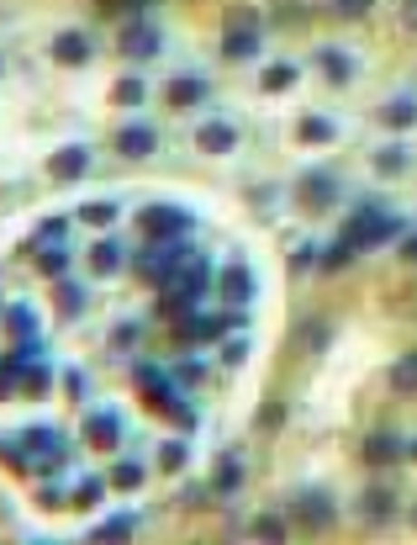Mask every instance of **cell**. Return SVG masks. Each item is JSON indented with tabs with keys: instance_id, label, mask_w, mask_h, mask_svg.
Returning a JSON list of instances; mask_svg holds the SVG:
<instances>
[{
	"instance_id": "obj_13",
	"label": "cell",
	"mask_w": 417,
	"mask_h": 545,
	"mask_svg": "<svg viewBox=\"0 0 417 545\" xmlns=\"http://www.w3.org/2000/svg\"><path fill=\"white\" fill-rule=\"evenodd\" d=\"M402 455H407V440H402L396 429H375V434L364 440V461H370V466H396Z\"/></svg>"
},
{
	"instance_id": "obj_56",
	"label": "cell",
	"mask_w": 417,
	"mask_h": 545,
	"mask_svg": "<svg viewBox=\"0 0 417 545\" xmlns=\"http://www.w3.org/2000/svg\"><path fill=\"white\" fill-rule=\"evenodd\" d=\"M412 524H417V509H412Z\"/></svg>"
},
{
	"instance_id": "obj_45",
	"label": "cell",
	"mask_w": 417,
	"mask_h": 545,
	"mask_svg": "<svg viewBox=\"0 0 417 545\" xmlns=\"http://www.w3.org/2000/svg\"><path fill=\"white\" fill-rule=\"evenodd\" d=\"M248 344H254L248 333H233V339H228V350H222V361H228V365H243V361H248Z\"/></svg>"
},
{
	"instance_id": "obj_10",
	"label": "cell",
	"mask_w": 417,
	"mask_h": 545,
	"mask_svg": "<svg viewBox=\"0 0 417 545\" xmlns=\"http://www.w3.org/2000/svg\"><path fill=\"white\" fill-rule=\"evenodd\" d=\"M217 286H222V302L233 307V312H243V307L254 302V271H248L243 260H233V265H222V275H217Z\"/></svg>"
},
{
	"instance_id": "obj_38",
	"label": "cell",
	"mask_w": 417,
	"mask_h": 545,
	"mask_svg": "<svg viewBox=\"0 0 417 545\" xmlns=\"http://www.w3.org/2000/svg\"><path fill=\"white\" fill-rule=\"evenodd\" d=\"M296 74H301L296 64H269L259 85H265V91H286V85H296Z\"/></svg>"
},
{
	"instance_id": "obj_11",
	"label": "cell",
	"mask_w": 417,
	"mask_h": 545,
	"mask_svg": "<svg viewBox=\"0 0 417 545\" xmlns=\"http://www.w3.org/2000/svg\"><path fill=\"white\" fill-rule=\"evenodd\" d=\"M85 440L95 445V451H117V445H121V413H117V408L90 413V419H85Z\"/></svg>"
},
{
	"instance_id": "obj_4",
	"label": "cell",
	"mask_w": 417,
	"mask_h": 545,
	"mask_svg": "<svg viewBox=\"0 0 417 545\" xmlns=\"http://www.w3.org/2000/svg\"><path fill=\"white\" fill-rule=\"evenodd\" d=\"M138 228H143L149 239H185V233L196 228V213L179 207V202H149V207L138 213Z\"/></svg>"
},
{
	"instance_id": "obj_6",
	"label": "cell",
	"mask_w": 417,
	"mask_h": 545,
	"mask_svg": "<svg viewBox=\"0 0 417 545\" xmlns=\"http://www.w3.org/2000/svg\"><path fill=\"white\" fill-rule=\"evenodd\" d=\"M338 196H344V181H338L333 170H301L296 175V202L301 207L328 213V207H338Z\"/></svg>"
},
{
	"instance_id": "obj_39",
	"label": "cell",
	"mask_w": 417,
	"mask_h": 545,
	"mask_svg": "<svg viewBox=\"0 0 417 545\" xmlns=\"http://www.w3.org/2000/svg\"><path fill=\"white\" fill-rule=\"evenodd\" d=\"M185 461H190L185 440H164V445H159V466H164V471H185Z\"/></svg>"
},
{
	"instance_id": "obj_41",
	"label": "cell",
	"mask_w": 417,
	"mask_h": 545,
	"mask_svg": "<svg viewBox=\"0 0 417 545\" xmlns=\"http://www.w3.org/2000/svg\"><path fill=\"white\" fill-rule=\"evenodd\" d=\"M370 5H375V0H333V16H338V22H364Z\"/></svg>"
},
{
	"instance_id": "obj_27",
	"label": "cell",
	"mask_w": 417,
	"mask_h": 545,
	"mask_svg": "<svg viewBox=\"0 0 417 545\" xmlns=\"http://www.w3.org/2000/svg\"><path fill=\"white\" fill-rule=\"evenodd\" d=\"M207 95V85L196 80V74H179V80H170V106H196Z\"/></svg>"
},
{
	"instance_id": "obj_31",
	"label": "cell",
	"mask_w": 417,
	"mask_h": 545,
	"mask_svg": "<svg viewBox=\"0 0 417 545\" xmlns=\"http://www.w3.org/2000/svg\"><path fill=\"white\" fill-rule=\"evenodd\" d=\"M296 339L317 355V350H328V339H333V323H323V318H312V323H301L296 329Z\"/></svg>"
},
{
	"instance_id": "obj_51",
	"label": "cell",
	"mask_w": 417,
	"mask_h": 545,
	"mask_svg": "<svg viewBox=\"0 0 417 545\" xmlns=\"http://www.w3.org/2000/svg\"><path fill=\"white\" fill-rule=\"evenodd\" d=\"M37 498H43V503H63V487L59 482H43V487H37Z\"/></svg>"
},
{
	"instance_id": "obj_20",
	"label": "cell",
	"mask_w": 417,
	"mask_h": 545,
	"mask_svg": "<svg viewBox=\"0 0 417 545\" xmlns=\"http://www.w3.org/2000/svg\"><path fill=\"white\" fill-rule=\"evenodd\" d=\"M296 138H301V144H333V138H338V122L323 117V112H312V117H301Z\"/></svg>"
},
{
	"instance_id": "obj_14",
	"label": "cell",
	"mask_w": 417,
	"mask_h": 545,
	"mask_svg": "<svg viewBox=\"0 0 417 545\" xmlns=\"http://www.w3.org/2000/svg\"><path fill=\"white\" fill-rule=\"evenodd\" d=\"M85 170H90V149H85V144H63V149L48 159V175H53V181H63V185L80 181Z\"/></svg>"
},
{
	"instance_id": "obj_1",
	"label": "cell",
	"mask_w": 417,
	"mask_h": 545,
	"mask_svg": "<svg viewBox=\"0 0 417 545\" xmlns=\"http://www.w3.org/2000/svg\"><path fill=\"white\" fill-rule=\"evenodd\" d=\"M402 233H407V223L391 217V213H375V207H359V213L349 217V228H344V239L354 243L359 254H364V249H381V243H396Z\"/></svg>"
},
{
	"instance_id": "obj_47",
	"label": "cell",
	"mask_w": 417,
	"mask_h": 545,
	"mask_svg": "<svg viewBox=\"0 0 417 545\" xmlns=\"http://www.w3.org/2000/svg\"><path fill=\"white\" fill-rule=\"evenodd\" d=\"M286 424V408H280V402H265V408H259V429H280Z\"/></svg>"
},
{
	"instance_id": "obj_8",
	"label": "cell",
	"mask_w": 417,
	"mask_h": 545,
	"mask_svg": "<svg viewBox=\"0 0 417 545\" xmlns=\"http://www.w3.org/2000/svg\"><path fill=\"white\" fill-rule=\"evenodd\" d=\"M243 318H217V312H185L175 323L179 344H211V339H222L228 329H238Z\"/></svg>"
},
{
	"instance_id": "obj_16",
	"label": "cell",
	"mask_w": 417,
	"mask_h": 545,
	"mask_svg": "<svg viewBox=\"0 0 417 545\" xmlns=\"http://www.w3.org/2000/svg\"><path fill=\"white\" fill-rule=\"evenodd\" d=\"M117 149L127 154V159H149V154L159 149V133H153L149 122H127L117 133Z\"/></svg>"
},
{
	"instance_id": "obj_7",
	"label": "cell",
	"mask_w": 417,
	"mask_h": 545,
	"mask_svg": "<svg viewBox=\"0 0 417 545\" xmlns=\"http://www.w3.org/2000/svg\"><path fill=\"white\" fill-rule=\"evenodd\" d=\"M291 514H296V524H306V530H333L338 503H333V492H323V487H301L296 498H291Z\"/></svg>"
},
{
	"instance_id": "obj_18",
	"label": "cell",
	"mask_w": 417,
	"mask_h": 545,
	"mask_svg": "<svg viewBox=\"0 0 417 545\" xmlns=\"http://www.w3.org/2000/svg\"><path fill=\"white\" fill-rule=\"evenodd\" d=\"M196 144H201V154H233L238 149V127L233 122H207L196 133Z\"/></svg>"
},
{
	"instance_id": "obj_34",
	"label": "cell",
	"mask_w": 417,
	"mask_h": 545,
	"mask_svg": "<svg viewBox=\"0 0 417 545\" xmlns=\"http://www.w3.org/2000/svg\"><path fill=\"white\" fill-rule=\"evenodd\" d=\"M74 217H85L90 228H112V223H117V202H85Z\"/></svg>"
},
{
	"instance_id": "obj_48",
	"label": "cell",
	"mask_w": 417,
	"mask_h": 545,
	"mask_svg": "<svg viewBox=\"0 0 417 545\" xmlns=\"http://www.w3.org/2000/svg\"><path fill=\"white\" fill-rule=\"evenodd\" d=\"M63 392H69V397H85V371H80V365H69V371H63Z\"/></svg>"
},
{
	"instance_id": "obj_22",
	"label": "cell",
	"mask_w": 417,
	"mask_h": 545,
	"mask_svg": "<svg viewBox=\"0 0 417 545\" xmlns=\"http://www.w3.org/2000/svg\"><path fill=\"white\" fill-rule=\"evenodd\" d=\"M381 122H386V127H396V133H407V127L417 122V101H412V95H396V101H386V106H381Z\"/></svg>"
},
{
	"instance_id": "obj_12",
	"label": "cell",
	"mask_w": 417,
	"mask_h": 545,
	"mask_svg": "<svg viewBox=\"0 0 417 545\" xmlns=\"http://www.w3.org/2000/svg\"><path fill=\"white\" fill-rule=\"evenodd\" d=\"M159 43H164V37H159V27H153V22H143V16H132V22L121 27V48H127L132 59H153V54H159Z\"/></svg>"
},
{
	"instance_id": "obj_36",
	"label": "cell",
	"mask_w": 417,
	"mask_h": 545,
	"mask_svg": "<svg viewBox=\"0 0 417 545\" xmlns=\"http://www.w3.org/2000/svg\"><path fill=\"white\" fill-rule=\"evenodd\" d=\"M132 376H138V387H143V392H159V387H170V382H175L170 371H159V365H149V361L132 365Z\"/></svg>"
},
{
	"instance_id": "obj_44",
	"label": "cell",
	"mask_w": 417,
	"mask_h": 545,
	"mask_svg": "<svg viewBox=\"0 0 417 545\" xmlns=\"http://www.w3.org/2000/svg\"><path fill=\"white\" fill-rule=\"evenodd\" d=\"M16 392H22V371H16L11 361H0V402L16 397Z\"/></svg>"
},
{
	"instance_id": "obj_33",
	"label": "cell",
	"mask_w": 417,
	"mask_h": 545,
	"mask_svg": "<svg viewBox=\"0 0 417 545\" xmlns=\"http://www.w3.org/2000/svg\"><path fill=\"white\" fill-rule=\"evenodd\" d=\"M407 159H412V154L402 149V144H391V149H375V170H381V175H402Z\"/></svg>"
},
{
	"instance_id": "obj_30",
	"label": "cell",
	"mask_w": 417,
	"mask_h": 545,
	"mask_svg": "<svg viewBox=\"0 0 417 545\" xmlns=\"http://www.w3.org/2000/svg\"><path fill=\"white\" fill-rule=\"evenodd\" d=\"M37 271L48 275V281H59V275H69V254H63L59 243H48V249H37Z\"/></svg>"
},
{
	"instance_id": "obj_35",
	"label": "cell",
	"mask_w": 417,
	"mask_h": 545,
	"mask_svg": "<svg viewBox=\"0 0 417 545\" xmlns=\"http://www.w3.org/2000/svg\"><path fill=\"white\" fill-rule=\"evenodd\" d=\"M112 487H117V492L143 487V466H138V461H117V466H112Z\"/></svg>"
},
{
	"instance_id": "obj_2",
	"label": "cell",
	"mask_w": 417,
	"mask_h": 545,
	"mask_svg": "<svg viewBox=\"0 0 417 545\" xmlns=\"http://www.w3.org/2000/svg\"><path fill=\"white\" fill-rule=\"evenodd\" d=\"M222 54L238 64V59H254L259 54V11L254 5H228V16H222Z\"/></svg>"
},
{
	"instance_id": "obj_49",
	"label": "cell",
	"mask_w": 417,
	"mask_h": 545,
	"mask_svg": "<svg viewBox=\"0 0 417 545\" xmlns=\"http://www.w3.org/2000/svg\"><path fill=\"white\" fill-rule=\"evenodd\" d=\"M312 265H317V249H312V243H301L296 260H291V271H312Z\"/></svg>"
},
{
	"instance_id": "obj_26",
	"label": "cell",
	"mask_w": 417,
	"mask_h": 545,
	"mask_svg": "<svg viewBox=\"0 0 417 545\" xmlns=\"http://www.w3.org/2000/svg\"><path fill=\"white\" fill-rule=\"evenodd\" d=\"M391 392H396V397H412L417 392V350L391 365Z\"/></svg>"
},
{
	"instance_id": "obj_3",
	"label": "cell",
	"mask_w": 417,
	"mask_h": 545,
	"mask_svg": "<svg viewBox=\"0 0 417 545\" xmlns=\"http://www.w3.org/2000/svg\"><path fill=\"white\" fill-rule=\"evenodd\" d=\"M185 254H190V243L185 239H149V249L132 260V271L143 275L149 286H164V281L185 265Z\"/></svg>"
},
{
	"instance_id": "obj_42",
	"label": "cell",
	"mask_w": 417,
	"mask_h": 545,
	"mask_svg": "<svg viewBox=\"0 0 417 545\" xmlns=\"http://www.w3.org/2000/svg\"><path fill=\"white\" fill-rule=\"evenodd\" d=\"M63 228H69L63 217H48V223H43V228L32 233V249H48V243H63Z\"/></svg>"
},
{
	"instance_id": "obj_43",
	"label": "cell",
	"mask_w": 417,
	"mask_h": 545,
	"mask_svg": "<svg viewBox=\"0 0 417 545\" xmlns=\"http://www.w3.org/2000/svg\"><path fill=\"white\" fill-rule=\"evenodd\" d=\"M101 498H106V482H101V477H85V482L74 487V503H80V509H95Z\"/></svg>"
},
{
	"instance_id": "obj_40",
	"label": "cell",
	"mask_w": 417,
	"mask_h": 545,
	"mask_svg": "<svg viewBox=\"0 0 417 545\" xmlns=\"http://www.w3.org/2000/svg\"><path fill=\"white\" fill-rule=\"evenodd\" d=\"M254 540H286V519H280V514H259V519H254Z\"/></svg>"
},
{
	"instance_id": "obj_29",
	"label": "cell",
	"mask_w": 417,
	"mask_h": 545,
	"mask_svg": "<svg viewBox=\"0 0 417 545\" xmlns=\"http://www.w3.org/2000/svg\"><path fill=\"white\" fill-rule=\"evenodd\" d=\"M354 254H359V249L349 239H333L328 249H323V260H317V265H323V271H344V265H354Z\"/></svg>"
},
{
	"instance_id": "obj_28",
	"label": "cell",
	"mask_w": 417,
	"mask_h": 545,
	"mask_svg": "<svg viewBox=\"0 0 417 545\" xmlns=\"http://www.w3.org/2000/svg\"><path fill=\"white\" fill-rule=\"evenodd\" d=\"M132 530H138V514L127 509V514L106 519V524H95V530H90V540H121V535H132Z\"/></svg>"
},
{
	"instance_id": "obj_53",
	"label": "cell",
	"mask_w": 417,
	"mask_h": 545,
	"mask_svg": "<svg viewBox=\"0 0 417 545\" xmlns=\"http://www.w3.org/2000/svg\"><path fill=\"white\" fill-rule=\"evenodd\" d=\"M121 5H127V11H132V16H143V11H149V5H159V0H121Z\"/></svg>"
},
{
	"instance_id": "obj_32",
	"label": "cell",
	"mask_w": 417,
	"mask_h": 545,
	"mask_svg": "<svg viewBox=\"0 0 417 545\" xmlns=\"http://www.w3.org/2000/svg\"><path fill=\"white\" fill-rule=\"evenodd\" d=\"M48 387H53V371L48 365H22V392L27 397H43Z\"/></svg>"
},
{
	"instance_id": "obj_50",
	"label": "cell",
	"mask_w": 417,
	"mask_h": 545,
	"mask_svg": "<svg viewBox=\"0 0 417 545\" xmlns=\"http://www.w3.org/2000/svg\"><path fill=\"white\" fill-rule=\"evenodd\" d=\"M170 376H175V382H201V376H207V371H201V365H196V361H185V365H175V371H170Z\"/></svg>"
},
{
	"instance_id": "obj_25",
	"label": "cell",
	"mask_w": 417,
	"mask_h": 545,
	"mask_svg": "<svg viewBox=\"0 0 417 545\" xmlns=\"http://www.w3.org/2000/svg\"><path fill=\"white\" fill-rule=\"evenodd\" d=\"M5 329L16 333V344H22V339H37V312H32L27 302H11L5 307Z\"/></svg>"
},
{
	"instance_id": "obj_23",
	"label": "cell",
	"mask_w": 417,
	"mask_h": 545,
	"mask_svg": "<svg viewBox=\"0 0 417 545\" xmlns=\"http://www.w3.org/2000/svg\"><path fill=\"white\" fill-rule=\"evenodd\" d=\"M90 271H95V275H117L121 271V243L117 239L95 243V249H90Z\"/></svg>"
},
{
	"instance_id": "obj_21",
	"label": "cell",
	"mask_w": 417,
	"mask_h": 545,
	"mask_svg": "<svg viewBox=\"0 0 417 545\" xmlns=\"http://www.w3.org/2000/svg\"><path fill=\"white\" fill-rule=\"evenodd\" d=\"M243 487V455H222V466H217V477H211V492H222V498H228V492H238Z\"/></svg>"
},
{
	"instance_id": "obj_55",
	"label": "cell",
	"mask_w": 417,
	"mask_h": 545,
	"mask_svg": "<svg viewBox=\"0 0 417 545\" xmlns=\"http://www.w3.org/2000/svg\"><path fill=\"white\" fill-rule=\"evenodd\" d=\"M407 455H412V461H417V440H412V445H407Z\"/></svg>"
},
{
	"instance_id": "obj_19",
	"label": "cell",
	"mask_w": 417,
	"mask_h": 545,
	"mask_svg": "<svg viewBox=\"0 0 417 545\" xmlns=\"http://www.w3.org/2000/svg\"><path fill=\"white\" fill-rule=\"evenodd\" d=\"M53 297H59V312H63V318H80V312L90 307V292L80 286V281H69V275H59Z\"/></svg>"
},
{
	"instance_id": "obj_54",
	"label": "cell",
	"mask_w": 417,
	"mask_h": 545,
	"mask_svg": "<svg viewBox=\"0 0 417 545\" xmlns=\"http://www.w3.org/2000/svg\"><path fill=\"white\" fill-rule=\"evenodd\" d=\"M402 254H407V260H417V233H402Z\"/></svg>"
},
{
	"instance_id": "obj_37",
	"label": "cell",
	"mask_w": 417,
	"mask_h": 545,
	"mask_svg": "<svg viewBox=\"0 0 417 545\" xmlns=\"http://www.w3.org/2000/svg\"><path fill=\"white\" fill-rule=\"evenodd\" d=\"M112 95H117L121 106H138V101H143V95H149V85H143V80H138V74H121L117 85H112Z\"/></svg>"
},
{
	"instance_id": "obj_46",
	"label": "cell",
	"mask_w": 417,
	"mask_h": 545,
	"mask_svg": "<svg viewBox=\"0 0 417 545\" xmlns=\"http://www.w3.org/2000/svg\"><path fill=\"white\" fill-rule=\"evenodd\" d=\"M138 344V323H117L112 329V350H132Z\"/></svg>"
},
{
	"instance_id": "obj_9",
	"label": "cell",
	"mask_w": 417,
	"mask_h": 545,
	"mask_svg": "<svg viewBox=\"0 0 417 545\" xmlns=\"http://www.w3.org/2000/svg\"><path fill=\"white\" fill-rule=\"evenodd\" d=\"M164 286H170V292H185V297H196V302H201V297H207V286H211V260H207V254H185V265H179Z\"/></svg>"
},
{
	"instance_id": "obj_15",
	"label": "cell",
	"mask_w": 417,
	"mask_h": 545,
	"mask_svg": "<svg viewBox=\"0 0 417 545\" xmlns=\"http://www.w3.org/2000/svg\"><path fill=\"white\" fill-rule=\"evenodd\" d=\"M53 59L63 64V69H80V64H90V37L80 27H63L59 37H53Z\"/></svg>"
},
{
	"instance_id": "obj_52",
	"label": "cell",
	"mask_w": 417,
	"mask_h": 545,
	"mask_svg": "<svg viewBox=\"0 0 417 545\" xmlns=\"http://www.w3.org/2000/svg\"><path fill=\"white\" fill-rule=\"evenodd\" d=\"M402 27L417 32V0H402Z\"/></svg>"
},
{
	"instance_id": "obj_17",
	"label": "cell",
	"mask_w": 417,
	"mask_h": 545,
	"mask_svg": "<svg viewBox=\"0 0 417 545\" xmlns=\"http://www.w3.org/2000/svg\"><path fill=\"white\" fill-rule=\"evenodd\" d=\"M391 514H396L391 487H364V492H359V519H364V524H391Z\"/></svg>"
},
{
	"instance_id": "obj_24",
	"label": "cell",
	"mask_w": 417,
	"mask_h": 545,
	"mask_svg": "<svg viewBox=\"0 0 417 545\" xmlns=\"http://www.w3.org/2000/svg\"><path fill=\"white\" fill-rule=\"evenodd\" d=\"M317 64H323V74H328L333 85H344V80H354V59H349L344 48H323V54H317Z\"/></svg>"
},
{
	"instance_id": "obj_5",
	"label": "cell",
	"mask_w": 417,
	"mask_h": 545,
	"mask_svg": "<svg viewBox=\"0 0 417 545\" xmlns=\"http://www.w3.org/2000/svg\"><path fill=\"white\" fill-rule=\"evenodd\" d=\"M22 451H27L32 471L53 477V471L63 466V434L53 424H27V429H22Z\"/></svg>"
}]
</instances>
